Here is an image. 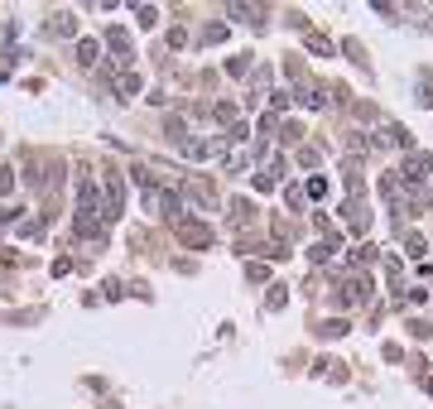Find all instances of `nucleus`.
<instances>
[{
  "instance_id": "1",
  "label": "nucleus",
  "mask_w": 433,
  "mask_h": 409,
  "mask_svg": "<svg viewBox=\"0 0 433 409\" xmlns=\"http://www.w3.org/2000/svg\"><path fill=\"white\" fill-rule=\"evenodd\" d=\"M174 231H178V241L193 246V251H208V246H212V226H208V221H188V217H183Z\"/></svg>"
},
{
  "instance_id": "2",
  "label": "nucleus",
  "mask_w": 433,
  "mask_h": 409,
  "mask_svg": "<svg viewBox=\"0 0 433 409\" xmlns=\"http://www.w3.org/2000/svg\"><path fill=\"white\" fill-rule=\"evenodd\" d=\"M400 179H405V183H424V179H433V154H409L405 169H400Z\"/></svg>"
},
{
  "instance_id": "3",
  "label": "nucleus",
  "mask_w": 433,
  "mask_h": 409,
  "mask_svg": "<svg viewBox=\"0 0 433 409\" xmlns=\"http://www.w3.org/2000/svg\"><path fill=\"white\" fill-rule=\"evenodd\" d=\"M183 198H188V203H198L203 212H212V207H217V193H212V183H203V179H193V183H183Z\"/></svg>"
},
{
  "instance_id": "4",
  "label": "nucleus",
  "mask_w": 433,
  "mask_h": 409,
  "mask_svg": "<svg viewBox=\"0 0 433 409\" xmlns=\"http://www.w3.org/2000/svg\"><path fill=\"white\" fill-rule=\"evenodd\" d=\"M107 44L116 48V63H130V58H135V48H130V34H125V29H107Z\"/></svg>"
},
{
  "instance_id": "5",
  "label": "nucleus",
  "mask_w": 433,
  "mask_h": 409,
  "mask_svg": "<svg viewBox=\"0 0 433 409\" xmlns=\"http://www.w3.org/2000/svg\"><path fill=\"white\" fill-rule=\"evenodd\" d=\"M250 221H255L250 198H231V226H250Z\"/></svg>"
},
{
  "instance_id": "6",
  "label": "nucleus",
  "mask_w": 433,
  "mask_h": 409,
  "mask_svg": "<svg viewBox=\"0 0 433 409\" xmlns=\"http://www.w3.org/2000/svg\"><path fill=\"white\" fill-rule=\"evenodd\" d=\"M347 226H351V231H366V226H371V212H366V203H356V198L347 203Z\"/></svg>"
},
{
  "instance_id": "7",
  "label": "nucleus",
  "mask_w": 433,
  "mask_h": 409,
  "mask_svg": "<svg viewBox=\"0 0 433 409\" xmlns=\"http://www.w3.org/2000/svg\"><path fill=\"white\" fill-rule=\"evenodd\" d=\"M231 19H246V24H265V10L260 5H226Z\"/></svg>"
},
{
  "instance_id": "8",
  "label": "nucleus",
  "mask_w": 433,
  "mask_h": 409,
  "mask_svg": "<svg viewBox=\"0 0 433 409\" xmlns=\"http://www.w3.org/2000/svg\"><path fill=\"white\" fill-rule=\"evenodd\" d=\"M97 53H102V48H97V39H77V63H82V68H92V63H97Z\"/></svg>"
},
{
  "instance_id": "9",
  "label": "nucleus",
  "mask_w": 433,
  "mask_h": 409,
  "mask_svg": "<svg viewBox=\"0 0 433 409\" xmlns=\"http://www.w3.org/2000/svg\"><path fill=\"white\" fill-rule=\"evenodd\" d=\"M48 29H53V34H77V19H73V15H68V10H58V15H53V24H48Z\"/></svg>"
},
{
  "instance_id": "10",
  "label": "nucleus",
  "mask_w": 433,
  "mask_h": 409,
  "mask_svg": "<svg viewBox=\"0 0 433 409\" xmlns=\"http://www.w3.org/2000/svg\"><path fill=\"white\" fill-rule=\"evenodd\" d=\"M116 92H120V97H135V92H140V78H135V73H120V78H116Z\"/></svg>"
},
{
  "instance_id": "11",
  "label": "nucleus",
  "mask_w": 433,
  "mask_h": 409,
  "mask_svg": "<svg viewBox=\"0 0 433 409\" xmlns=\"http://www.w3.org/2000/svg\"><path fill=\"white\" fill-rule=\"evenodd\" d=\"M318 159H323V154H318L313 145H304V149H299V169H318Z\"/></svg>"
},
{
  "instance_id": "12",
  "label": "nucleus",
  "mask_w": 433,
  "mask_h": 409,
  "mask_svg": "<svg viewBox=\"0 0 433 409\" xmlns=\"http://www.w3.org/2000/svg\"><path fill=\"white\" fill-rule=\"evenodd\" d=\"M164 130H169V140H174V145H183V120H178V116H169V120H164Z\"/></svg>"
},
{
  "instance_id": "13",
  "label": "nucleus",
  "mask_w": 433,
  "mask_h": 409,
  "mask_svg": "<svg viewBox=\"0 0 433 409\" xmlns=\"http://www.w3.org/2000/svg\"><path fill=\"white\" fill-rule=\"evenodd\" d=\"M405 251H409V255H414V260H419V255H424V251H429V241H424V236H405Z\"/></svg>"
},
{
  "instance_id": "14",
  "label": "nucleus",
  "mask_w": 433,
  "mask_h": 409,
  "mask_svg": "<svg viewBox=\"0 0 433 409\" xmlns=\"http://www.w3.org/2000/svg\"><path fill=\"white\" fill-rule=\"evenodd\" d=\"M318 332H323V337H342V332H347V322H342V318H327Z\"/></svg>"
},
{
  "instance_id": "15",
  "label": "nucleus",
  "mask_w": 433,
  "mask_h": 409,
  "mask_svg": "<svg viewBox=\"0 0 433 409\" xmlns=\"http://www.w3.org/2000/svg\"><path fill=\"white\" fill-rule=\"evenodd\" d=\"M217 120H226V130H231V125H236V106L221 102V106H217Z\"/></svg>"
},
{
  "instance_id": "16",
  "label": "nucleus",
  "mask_w": 433,
  "mask_h": 409,
  "mask_svg": "<svg viewBox=\"0 0 433 409\" xmlns=\"http://www.w3.org/2000/svg\"><path fill=\"white\" fill-rule=\"evenodd\" d=\"M226 39V24H212V29H203V44H221Z\"/></svg>"
},
{
  "instance_id": "17",
  "label": "nucleus",
  "mask_w": 433,
  "mask_h": 409,
  "mask_svg": "<svg viewBox=\"0 0 433 409\" xmlns=\"http://www.w3.org/2000/svg\"><path fill=\"white\" fill-rule=\"evenodd\" d=\"M308 48H313V53H323V58H327V53H332V44H327L323 34H308Z\"/></svg>"
},
{
  "instance_id": "18",
  "label": "nucleus",
  "mask_w": 433,
  "mask_h": 409,
  "mask_svg": "<svg viewBox=\"0 0 433 409\" xmlns=\"http://www.w3.org/2000/svg\"><path fill=\"white\" fill-rule=\"evenodd\" d=\"M135 15H140V24H145V29H149V24H154V19H159V10H154V5H140V10H135Z\"/></svg>"
},
{
  "instance_id": "19",
  "label": "nucleus",
  "mask_w": 433,
  "mask_h": 409,
  "mask_svg": "<svg viewBox=\"0 0 433 409\" xmlns=\"http://www.w3.org/2000/svg\"><path fill=\"white\" fill-rule=\"evenodd\" d=\"M246 68H250V53H241V58H231V63H226V73H236V78H241Z\"/></svg>"
},
{
  "instance_id": "20",
  "label": "nucleus",
  "mask_w": 433,
  "mask_h": 409,
  "mask_svg": "<svg viewBox=\"0 0 433 409\" xmlns=\"http://www.w3.org/2000/svg\"><path fill=\"white\" fill-rule=\"evenodd\" d=\"M308 198H327V179H308Z\"/></svg>"
},
{
  "instance_id": "21",
  "label": "nucleus",
  "mask_w": 433,
  "mask_h": 409,
  "mask_svg": "<svg viewBox=\"0 0 433 409\" xmlns=\"http://www.w3.org/2000/svg\"><path fill=\"white\" fill-rule=\"evenodd\" d=\"M10 188H15V174H10V169H5V164H0V198H5V193H10Z\"/></svg>"
},
{
  "instance_id": "22",
  "label": "nucleus",
  "mask_w": 433,
  "mask_h": 409,
  "mask_svg": "<svg viewBox=\"0 0 433 409\" xmlns=\"http://www.w3.org/2000/svg\"><path fill=\"white\" fill-rule=\"evenodd\" d=\"M424 385H429V395H433V376H429V381H424Z\"/></svg>"
}]
</instances>
